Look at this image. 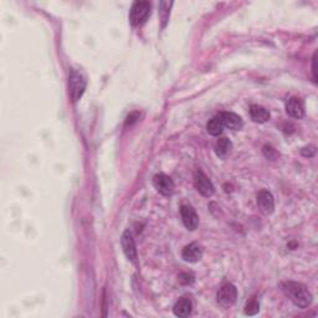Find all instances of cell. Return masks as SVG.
<instances>
[{
    "label": "cell",
    "mask_w": 318,
    "mask_h": 318,
    "mask_svg": "<svg viewBox=\"0 0 318 318\" xmlns=\"http://www.w3.org/2000/svg\"><path fill=\"white\" fill-rule=\"evenodd\" d=\"M281 289L285 295L300 308H307L312 302L311 292L307 290L305 285L298 284V282H284L281 284Z\"/></svg>",
    "instance_id": "cell-1"
},
{
    "label": "cell",
    "mask_w": 318,
    "mask_h": 318,
    "mask_svg": "<svg viewBox=\"0 0 318 318\" xmlns=\"http://www.w3.org/2000/svg\"><path fill=\"white\" fill-rule=\"evenodd\" d=\"M150 4L148 2H136L131 8L130 21L132 26H141L150 16Z\"/></svg>",
    "instance_id": "cell-2"
},
{
    "label": "cell",
    "mask_w": 318,
    "mask_h": 318,
    "mask_svg": "<svg viewBox=\"0 0 318 318\" xmlns=\"http://www.w3.org/2000/svg\"><path fill=\"white\" fill-rule=\"evenodd\" d=\"M86 85L87 81L82 73L75 70L71 72L70 78H68V89H70V97L72 98L73 102H77L82 97L85 90H86Z\"/></svg>",
    "instance_id": "cell-3"
},
{
    "label": "cell",
    "mask_w": 318,
    "mask_h": 318,
    "mask_svg": "<svg viewBox=\"0 0 318 318\" xmlns=\"http://www.w3.org/2000/svg\"><path fill=\"white\" fill-rule=\"evenodd\" d=\"M237 297V290L236 287L232 284H226L224 286H221V289L218 291L216 295V302L219 303V306H221L223 308H227V307L232 306L236 301Z\"/></svg>",
    "instance_id": "cell-4"
},
{
    "label": "cell",
    "mask_w": 318,
    "mask_h": 318,
    "mask_svg": "<svg viewBox=\"0 0 318 318\" xmlns=\"http://www.w3.org/2000/svg\"><path fill=\"white\" fill-rule=\"evenodd\" d=\"M121 244H122V249L126 257H127L131 262H133V264H137V256H138V255H137L136 243H134V238L130 230H126V231L123 232L122 237H121Z\"/></svg>",
    "instance_id": "cell-5"
},
{
    "label": "cell",
    "mask_w": 318,
    "mask_h": 318,
    "mask_svg": "<svg viewBox=\"0 0 318 318\" xmlns=\"http://www.w3.org/2000/svg\"><path fill=\"white\" fill-rule=\"evenodd\" d=\"M194 184H195L196 190H198L203 196H207V198L212 196L214 191H215L214 190L213 183L210 182L209 178L200 171L195 172V174H194Z\"/></svg>",
    "instance_id": "cell-6"
},
{
    "label": "cell",
    "mask_w": 318,
    "mask_h": 318,
    "mask_svg": "<svg viewBox=\"0 0 318 318\" xmlns=\"http://www.w3.org/2000/svg\"><path fill=\"white\" fill-rule=\"evenodd\" d=\"M153 185L157 189L158 193L164 196H171L174 191V183L172 178L166 174H157L153 178Z\"/></svg>",
    "instance_id": "cell-7"
},
{
    "label": "cell",
    "mask_w": 318,
    "mask_h": 318,
    "mask_svg": "<svg viewBox=\"0 0 318 318\" xmlns=\"http://www.w3.org/2000/svg\"><path fill=\"white\" fill-rule=\"evenodd\" d=\"M180 215L184 226L188 230H195L199 225V216L190 205H183L180 208Z\"/></svg>",
    "instance_id": "cell-8"
},
{
    "label": "cell",
    "mask_w": 318,
    "mask_h": 318,
    "mask_svg": "<svg viewBox=\"0 0 318 318\" xmlns=\"http://www.w3.org/2000/svg\"><path fill=\"white\" fill-rule=\"evenodd\" d=\"M257 205L265 215H270L275 209V200H273L272 194L268 190H261L257 195Z\"/></svg>",
    "instance_id": "cell-9"
},
{
    "label": "cell",
    "mask_w": 318,
    "mask_h": 318,
    "mask_svg": "<svg viewBox=\"0 0 318 318\" xmlns=\"http://www.w3.org/2000/svg\"><path fill=\"white\" fill-rule=\"evenodd\" d=\"M218 118L221 121L224 127H227L229 130L238 131L244 127L243 118L237 116L236 113H232V112H223V113L219 114Z\"/></svg>",
    "instance_id": "cell-10"
},
{
    "label": "cell",
    "mask_w": 318,
    "mask_h": 318,
    "mask_svg": "<svg viewBox=\"0 0 318 318\" xmlns=\"http://www.w3.org/2000/svg\"><path fill=\"white\" fill-rule=\"evenodd\" d=\"M182 257L186 262H191V264L198 262L203 257V249L196 243L189 244L183 249Z\"/></svg>",
    "instance_id": "cell-11"
},
{
    "label": "cell",
    "mask_w": 318,
    "mask_h": 318,
    "mask_svg": "<svg viewBox=\"0 0 318 318\" xmlns=\"http://www.w3.org/2000/svg\"><path fill=\"white\" fill-rule=\"evenodd\" d=\"M286 112L293 118H302L305 116V107L302 101L297 97H290L286 102Z\"/></svg>",
    "instance_id": "cell-12"
},
{
    "label": "cell",
    "mask_w": 318,
    "mask_h": 318,
    "mask_svg": "<svg viewBox=\"0 0 318 318\" xmlns=\"http://www.w3.org/2000/svg\"><path fill=\"white\" fill-rule=\"evenodd\" d=\"M191 309H193V302L189 297L179 298L177 303L174 305L173 312L177 317H188L190 316Z\"/></svg>",
    "instance_id": "cell-13"
},
{
    "label": "cell",
    "mask_w": 318,
    "mask_h": 318,
    "mask_svg": "<svg viewBox=\"0 0 318 318\" xmlns=\"http://www.w3.org/2000/svg\"><path fill=\"white\" fill-rule=\"evenodd\" d=\"M250 117L254 122L265 123L270 120V113L264 107L259 105H252L250 107Z\"/></svg>",
    "instance_id": "cell-14"
},
{
    "label": "cell",
    "mask_w": 318,
    "mask_h": 318,
    "mask_svg": "<svg viewBox=\"0 0 318 318\" xmlns=\"http://www.w3.org/2000/svg\"><path fill=\"white\" fill-rule=\"evenodd\" d=\"M232 149V143L230 139L220 138L215 144V153L219 158H225L227 154H230Z\"/></svg>",
    "instance_id": "cell-15"
},
{
    "label": "cell",
    "mask_w": 318,
    "mask_h": 318,
    "mask_svg": "<svg viewBox=\"0 0 318 318\" xmlns=\"http://www.w3.org/2000/svg\"><path fill=\"white\" fill-rule=\"evenodd\" d=\"M173 7L172 2H161L159 3V18L162 20V27H166L171 15V8Z\"/></svg>",
    "instance_id": "cell-16"
},
{
    "label": "cell",
    "mask_w": 318,
    "mask_h": 318,
    "mask_svg": "<svg viewBox=\"0 0 318 318\" xmlns=\"http://www.w3.org/2000/svg\"><path fill=\"white\" fill-rule=\"evenodd\" d=\"M207 131L208 133L212 134V136H220L224 131V126L221 123V121L216 117V118H212L208 122L207 125Z\"/></svg>",
    "instance_id": "cell-17"
},
{
    "label": "cell",
    "mask_w": 318,
    "mask_h": 318,
    "mask_svg": "<svg viewBox=\"0 0 318 318\" xmlns=\"http://www.w3.org/2000/svg\"><path fill=\"white\" fill-rule=\"evenodd\" d=\"M259 311H260L259 301L255 297L251 298L245 307V313L248 314V316H255L256 313H259Z\"/></svg>",
    "instance_id": "cell-18"
},
{
    "label": "cell",
    "mask_w": 318,
    "mask_h": 318,
    "mask_svg": "<svg viewBox=\"0 0 318 318\" xmlns=\"http://www.w3.org/2000/svg\"><path fill=\"white\" fill-rule=\"evenodd\" d=\"M262 152H264L265 157L271 159V161L277 158V155H279V153L276 152L275 148H272L271 146H264V148H262Z\"/></svg>",
    "instance_id": "cell-19"
},
{
    "label": "cell",
    "mask_w": 318,
    "mask_h": 318,
    "mask_svg": "<svg viewBox=\"0 0 318 318\" xmlns=\"http://www.w3.org/2000/svg\"><path fill=\"white\" fill-rule=\"evenodd\" d=\"M179 281L182 282V284H193L194 282V276L190 275V273H182V275L179 276Z\"/></svg>",
    "instance_id": "cell-20"
},
{
    "label": "cell",
    "mask_w": 318,
    "mask_h": 318,
    "mask_svg": "<svg viewBox=\"0 0 318 318\" xmlns=\"http://www.w3.org/2000/svg\"><path fill=\"white\" fill-rule=\"evenodd\" d=\"M302 155L303 157H312V155L316 153V148H314V146H309V147H306L302 149Z\"/></svg>",
    "instance_id": "cell-21"
},
{
    "label": "cell",
    "mask_w": 318,
    "mask_h": 318,
    "mask_svg": "<svg viewBox=\"0 0 318 318\" xmlns=\"http://www.w3.org/2000/svg\"><path fill=\"white\" fill-rule=\"evenodd\" d=\"M137 120H139V113L138 112H133V113H131L130 116L127 117V120H126V126L133 125Z\"/></svg>",
    "instance_id": "cell-22"
},
{
    "label": "cell",
    "mask_w": 318,
    "mask_h": 318,
    "mask_svg": "<svg viewBox=\"0 0 318 318\" xmlns=\"http://www.w3.org/2000/svg\"><path fill=\"white\" fill-rule=\"evenodd\" d=\"M312 71H313V78L316 81L317 75H316V54L313 55V62H312Z\"/></svg>",
    "instance_id": "cell-23"
}]
</instances>
